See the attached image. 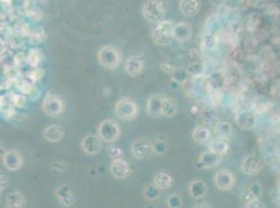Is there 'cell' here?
<instances>
[{
	"mask_svg": "<svg viewBox=\"0 0 280 208\" xmlns=\"http://www.w3.org/2000/svg\"><path fill=\"white\" fill-rule=\"evenodd\" d=\"M175 25L173 20H162L151 29V39L157 45L164 46L175 39Z\"/></svg>",
	"mask_w": 280,
	"mask_h": 208,
	"instance_id": "obj_1",
	"label": "cell"
},
{
	"mask_svg": "<svg viewBox=\"0 0 280 208\" xmlns=\"http://www.w3.org/2000/svg\"><path fill=\"white\" fill-rule=\"evenodd\" d=\"M98 59L100 64L106 69L115 70L120 67L122 61L121 52L114 46L101 47L98 53Z\"/></svg>",
	"mask_w": 280,
	"mask_h": 208,
	"instance_id": "obj_2",
	"label": "cell"
},
{
	"mask_svg": "<svg viewBox=\"0 0 280 208\" xmlns=\"http://www.w3.org/2000/svg\"><path fill=\"white\" fill-rule=\"evenodd\" d=\"M142 17L150 23L156 24L164 20L165 6L161 0H147L141 7Z\"/></svg>",
	"mask_w": 280,
	"mask_h": 208,
	"instance_id": "obj_3",
	"label": "cell"
},
{
	"mask_svg": "<svg viewBox=\"0 0 280 208\" xmlns=\"http://www.w3.org/2000/svg\"><path fill=\"white\" fill-rule=\"evenodd\" d=\"M183 86L185 87L186 95L193 99H201L211 91L208 79L205 76L190 77L187 83Z\"/></svg>",
	"mask_w": 280,
	"mask_h": 208,
	"instance_id": "obj_4",
	"label": "cell"
},
{
	"mask_svg": "<svg viewBox=\"0 0 280 208\" xmlns=\"http://www.w3.org/2000/svg\"><path fill=\"white\" fill-rule=\"evenodd\" d=\"M115 113L120 120L131 121L135 119L139 113L138 104L132 98L123 97L116 102Z\"/></svg>",
	"mask_w": 280,
	"mask_h": 208,
	"instance_id": "obj_5",
	"label": "cell"
},
{
	"mask_svg": "<svg viewBox=\"0 0 280 208\" xmlns=\"http://www.w3.org/2000/svg\"><path fill=\"white\" fill-rule=\"evenodd\" d=\"M98 136L104 142L112 144L120 138L121 128L115 121L107 119V120L100 123L98 127Z\"/></svg>",
	"mask_w": 280,
	"mask_h": 208,
	"instance_id": "obj_6",
	"label": "cell"
},
{
	"mask_svg": "<svg viewBox=\"0 0 280 208\" xmlns=\"http://www.w3.org/2000/svg\"><path fill=\"white\" fill-rule=\"evenodd\" d=\"M42 109L44 114L51 118H57L64 113L65 102L56 95L47 93L42 103Z\"/></svg>",
	"mask_w": 280,
	"mask_h": 208,
	"instance_id": "obj_7",
	"label": "cell"
},
{
	"mask_svg": "<svg viewBox=\"0 0 280 208\" xmlns=\"http://www.w3.org/2000/svg\"><path fill=\"white\" fill-rule=\"evenodd\" d=\"M131 152L137 159L149 158L153 154H155L154 143L145 138H139L132 143Z\"/></svg>",
	"mask_w": 280,
	"mask_h": 208,
	"instance_id": "obj_8",
	"label": "cell"
},
{
	"mask_svg": "<svg viewBox=\"0 0 280 208\" xmlns=\"http://www.w3.org/2000/svg\"><path fill=\"white\" fill-rule=\"evenodd\" d=\"M110 172H111V174L116 179L123 180L131 176L132 167L130 163L122 157L117 158L112 160L111 166H110Z\"/></svg>",
	"mask_w": 280,
	"mask_h": 208,
	"instance_id": "obj_9",
	"label": "cell"
},
{
	"mask_svg": "<svg viewBox=\"0 0 280 208\" xmlns=\"http://www.w3.org/2000/svg\"><path fill=\"white\" fill-rule=\"evenodd\" d=\"M2 162L5 169L12 171V172H16V171H19L22 167H23L24 158L19 151L9 150L3 154Z\"/></svg>",
	"mask_w": 280,
	"mask_h": 208,
	"instance_id": "obj_10",
	"label": "cell"
},
{
	"mask_svg": "<svg viewBox=\"0 0 280 208\" xmlns=\"http://www.w3.org/2000/svg\"><path fill=\"white\" fill-rule=\"evenodd\" d=\"M145 69V61L141 55H132L124 63V71L131 77L139 76Z\"/></svg>",
	"mask_w": 280,
	"mask_h": 208,
	"instance_id": "obj_11",
	"label": "cell"
},
{
	"mask_svg": "<svg viewBox=\"0 0 280 208\" xmlns=\"http://www.w3.org/2000/svg\"><path fill=\"white\" fill-rule=\"evenodd\" d=\"M165 96L161 94H153L146 101V113L151 118H159L162 116V106H163Z\"/></svg>",
	"mask_w": 280,
	"mask_h": 208,
	"instance_id": "obj_12",
	"label": "cell"
},
{
	"mask_svg": "<svg viewBox=\"0 0 280 208\" xmlns=\"http://www.w3.org/2000/svg\"><path fill=\"white\" fill-rule=\"evenodd\" d=\"M83 151L88 155H97L101 150V139L95 135L86 136L80 142Z\"/></svg>",
	"mask_w": 280,
	"mask_h": 208,
	"instance_id": "obj_13",
	"label": "cell"
},
{
	"mask_svg": "<svg viewBox=\"0 0 280 208\" xmlns=\"http://www.w3.org/2000/svg\"><path fill=\"white\" fill-rule=\"evenodd\" d=\"M220 161H222V155L211 150H207L200 155L197 166L200 169H212L219 166Z\"/></svg>",
	"mask_w": 280,
	"mask_h": 208,
	"instance_id": "obj_14",
	"label": "cell"
},
{
	"mask_svg": "<svg viewBox=\"0 0 280 208\" xmlns=\"http://www.w3.org/2000/svg\"><path fill=\"white\" fill-rule=\"evenodd\" d=\"M215 183L220 191H230L234 185V176L228 170H220L215 176Z\"/></svg>",
	"mask_w": 280,
	"mask_h": 208,
	"instance_id": "obj_15",
	"label": "cell"
},
{
	"mask_svg": "<svg viewBox=\"0 0 280 208\" xmlns=\"http://www.w3.org/2000/svg\"><path fill=\"white\" fill-rule=\"evenodd\" d=\"M55 194L59 200V202H60L63 206L70 207L76 203V197L73 195L70 187L67 184L59 185L55 191Z\"/></svg>",
	"mask_w": 280,
	"mask_h": 208,
	"instance_id": "obj_16",
	"label": "cell"
},
{
	"mask_svg": "<svg viewBox=\"0 0 280 208\" xmlns=\"http://www.w3.org/2000/svg\"><path fill=\"white\" fill-rule=\"evenodd\" d=\"M261 167V160L256 155H248L241 162V171L247 175L259 174Z\"/></svg>",
	"mask_w": 280,
	"mask_h": 208,
	"instance_id": "obj_17",
	"label": "cell"
},
{
	"mask_svg": "<svg viewBox=\"0 0 280 208\" xmlns=\"http://www.w3.org/2000/svg\"><path fill=\"white\" fill-rule=\"evenodd\" d=\"M193 27L187 22H179L175 25V39L180 43H186L193 38Z\"/></svg>",
	"mask_w": 280,
	"mask_h": 208,
	"instance_id": "obj_18",
	"label": "cell"
},
{
	"mask_svg": "<svg viewBox=\"0 0 280 208\" xmlns=\"http://www.w3.org/2000/svg\"><path fill=\"white\" fill-rule=\"evenodd\" d=\"M201 0H180V12L186 17H195L201 11Z\"/></svg>",
	"mask_w": 280,
	"mask_h": 208,
	"instance_id": "obj_19",
	"label": "cell"
},
{
	"mask_svg": "<svg viewBox=\"0 0 280 208\" xmlns=\"http://www.w3.org/2000/svg\"><path fill=\"white\" fill-rule=\"evenodd\" d=\"M239 127L244 130H250L255 127L256 117L251 111H240L235 117Z\"/></svg>",
	"mask_w": 280,
	"mask_h": 208,
	"instance_id": "obj_20",
	"label": "cell"
},
{
	"mask_svg": "<svg viewBox=\"0 0 280 208\" xmlns=\"http://www.w3.org/2000/svg\"><path fill=\"white\" fill-rule=\"evenodd\" d=\"M65 136V130L60 125H49L43 131V137L49 143H58L63 139Z\"/></svg>",
	"mask_w": 280,
	"mask_h": 208,
	"instance_id": "obj_21",
	"label": "cell"
},
{
	"mask_svg": "<svg viewBox=\"0 0 280 208\" xmlns=\"http://www.w3.org/2000/svg\"><path fill=\"white\" fill-rule=\"evenodd\" d=\"M153 183L156 184L161 191L167 190L171 188L174 183V176L171 172H168V171L162 170L154 176Z\"/></svg>",
	"mask_w": 280,
	"mask_h": 208,
	"instance_id": "obj_22",
	"label": "cell"
},
{
	"mask_svg": "<svg viewBox=\"0 0 280 208\" xmlns=\"http://www.w3.org/2000/svg\"><path fill=\"white\" fill-rule=\"evenodd\" d=\"M188 191H189V195L191 196V198L196 199V200H200V199L204 198L206 196V194H207L208 188L204 181H202L200 179H195L189 183Z\"/></svg>",
	"mask_w": 280,
	"mask_h": 208,
	"instance_id": "obj_23",
	"label": "cell"
},
{
	"mask_svg": "<svg viewBox=\"0 0 280 208\" xmlns=\"http://www.w3.org/2000/svg\"><path fill=\"white\" fill-rule=\"evenodd\" d=\"M219 36L216 33L205 32L201 38V47L206 51H215L219 47Z\"/></svg>",
	"mask_w": 280,
	"mask_h": 208,
	"instance_id": "obj_24",
	"label": "cell"
},
{
	"mask_svg": "<svg viewBox=\"0 0 280 208\" xmlns=\"http://www.w3.org/2000/svg\"><path fill=\"white\" fill-rule=\"evenodd\" d=\"M211 91H220L226 85V77L222 72L215 71L207 77Z\"/></svg>",
	"mask_w": 280,
	"mask_h": 208,
	"instance_id": "obj_25",
	"label": "cell"
},
{
	"mask_svg": "<svg viewBox=\"0 0 280 208\" xmlns=\"http://www.w3.org/2000/svg\"><path fill=\"white\" fill-rule=\"evenodd\" d=\"M193 139L198 145H204L210 139V131L204 125H199L193 131Z\"/></svg>",
	"mask_w": 280,
	"mask_h": 208,
	"instance_id": "obj_26",
	"label": "cell"
},
{
	"mask_svg": "<svg viewBox=\"0 0 280 208\" xmlns=\"http://www.w3.org/2000/svg\"><path fill=\"white\" fill-rule=\"evenodd\" d=\"M5 204L10 208H21L25 206V198L19 191L10 192L5 198Z\"/></svg>",
	"mask_w": 280,
	"mask_h": 208,
	"instance_id": "obj_27",
	"label": "cell"
},
{
	"mask_svg": "<svg viewBox=\"0 0 280 208\" xmlns=\"http://www.w3.org/2000/svg\"><path fill=\"white\" fill-rule=\"evenodd\" d=\"M209 150L223 156L229 150V145H228L226 139L218 137L211 139V142L209 143Z\"/></svg>",
	"mask_w": 280,
	"mask_h": 208,
	"instance_id": "obj_28",
	"label": "cell"
},
{
	"mask_svg": "<svg viewBox=\"0 0 280 208\" xmlns=\"http://www.w3.org/2000/svg\"><path fill=\"white\" fill-rule=\"evenodd\" d=\"M216 135L223 139H229L233 133V127L231 123L227 121H218L215 125Z\"/></svg>",
	"mask_w": 280,
	"mask_h": 208,
	"instance_id": "obj_29",
	"label": "cell"
},
{
	"mask_svg": "<svg viewBox=\"0 0 280 208\" xmlns=\"http://www.w3.org/2000/svg\"><path fill=\"white\" fill-rule=\"evenodd\" d=\"M46 33L43 28L38 27V28H33L29 31L27 35V41L29 44H33V45H38V44L42 43L46 40Z\"/></svg>",
	"mask_w": 280,
	"mask_h": 208,
	"instance_id": "obj_30",
	"label": "cell"
},
{
	"mask_svg": "<svg viewBox=\"0 0 280 208\" xmlns=\"http://www.w3.org/2000/svg\"><path fill=\"white\" fill-rule=\"evenodd\" d=\"M178 111V102L174 98H164L163 106H162V116L171 118L174 117Z\"/></svg>",
	"mask_w": 280,
	"mask_h": 208,
	"instance_id": "obj_31",
	"label": "cell"
},
{
	"mask_svg": "<svg viewBox=\"0 0 280 208\" xmlns=\"http://www.w3.org/2000/svg\"><path fill=\"white\" fill-rule=\"evenodd\" d=\"M34 86L35 84L33 81L29 80L26 76H19L16 80H15V87H16L17 90L26 96L32 91Z\"/></svg>",
	"mask_w": 280,
	"mask_h": 208,
	"instance_id": "obj_32",
	"label": "cell"
},
{
	"mask_svg": "<svg viewBox=\"0 0 280 208\" xmlns=\"http://www.w3.org/2000/svg\"><path fill=\"white\" fill-rule=\"evenodd\" d=\"M169 75H171L172 81H174V83L178 84V85H185L188 81V79L190 78L186 69L177 68V67L173 70V72L169 74Z\"/></svg>",
	"mask_w": 280,
	"mask_h": 208,
	"instance_id": "obj_33",
	"label": "cell"
},
{
	"mask_svg": "<svg viewBox=\"0 0 280 208\" xmlns=\"http://www.w3.org/2000/svg\"><path fill=\"white\" fill-rule=\"evenodd\" d=\"M160 191L161 190L157 187L155 183H150L145 185V188L143 189V197L145 200L150 202H154L156 201L157 199H159L160 197Z\"/></svg>",
	"mask_w": 280,
	"mask_h": 208,
	"instance_id": "obj_34",
	"label": "cell"
},
{
	"mask_svg": "<svg viewBox=\"0 0 280 208\" xmlns=\"http://www.w3.org/2000/svg\"><path fill=\"white\" fill-rule=\"evenodd\" d=\"M43 53L42 51L38 48H32L27 52V64L35 68V67H39V65L43 61Z\"/></svg>",
	"mask_w": 280,
	"mask_h": 208,
	"instance_id": "obj_35",
	"label": "cell"
},
{
	"mask_svg": "<svg viewBox=\"0 0 280 208\" xmlns=\"http://www.w3.org/2000/svg\"><path fill=\"white\" fill-rule=\"evenodd\" d=\"M190 77H200L204 76L205 74V65L204 63L198 61V62H191L186 68Z\"/></svg>",
	"mask_w": 280,
	"mask_h": 208,
	"instance_id": "obj_36",
	"label": "cell"
},
{
	"mask_svg": "<svg viewBox=\"0 0 280 208\" xmlns=\"http://www.w3.org/2000/svg\"><path fill=\"white\" fill-rule=\"evenodd\" d=\"M9 103L14 107H23L26 103V96L24 94H18V93H11L9 95Z\"/></svg>",
	"mask_w": 280,
	"mask_h": 208,
	"instance_id": "obj_37",
	"label": "cell"
},
{
	"mask_svg": "<svg viewBox=\"0 0 280 208\" xmlns=\"http://www.w3.org/2000/svg\"><path fill=\"white\" fill-rule=\"evenodd\" d=\"M217 111L211 107H206L201 111V120L204 124H212L213 122L217 121Z\"/></svg>",
	"mask_w": 280,
	"mask_h": 208,
	"instance_id": "obj_38",
	"label": "cell"
},
{
	"mask_svg": "<svg viewBox=\"0 0 280 208\" xmlns=\"http://www.w3.org/2000/svg\"><path fill=\"white\" fill-rule=\"evenodd\" d=\"M43 75H44V71L41 68H39V67H35V68H33L32 67V69L29 70L28 72H26V74H25V76L29 80L33 81L34 84L38 83V81L43 77Z\"/></svg>",
	"mask_w": 280,
	"mask_h": 208,
	"instance_id": "obj_39",
	"label": "cell"
},
{
	"mask_svg": "<svg viewBox=\"0 0 280 208\" xmlns=\"http://www.w3.org/2000/svg\"><path fill=\"white\" fill-rule=\"evenodd\" d=\"M107 154H108L109 157L113 160V159H117V158H121L122 155H123V151H122L121 148H120L119 146L111 145V146L108 147Z\"/></svg>",
	"mask_w": 280,
	"mask_h": 208,
	"instance_id": "obj_40",
	"label": "cell"
},
{
	"mask_svg": "<svg viewBox=\"0 0 280 208\" xmlns=\"http://www.w3.org/2000/svg\"><path fill=\"white\" fill-rule=\"evenodd\" d=\"M166 204L168 207H171V208H180L182 207V204H183L182 198L178 194H173L167 198Z\"/></svg>",
	"mask_w": 280,
	"mask_h": 208,
	"instance_id": "obj_41",
	"label": "cell"
},
{
	"mask_svg": "<svg viewBox=\"0 0 280 208\" xmlns=\"http://www.w3.org/2000/svg\"><path fill=\"white\" fill-rule=\"evenodd\" d=\"M25 16L31 20V21H34V22H39L43 19L44 17V15L42 13V11L39 9V7H36V9L32 10V11H28V12H25L24 13Z\"/></svg>",
	"mask_w": 280,
	"mask_h": 208,
	"instance_id": "obj_42",
	"label": "cell"
},
{
	"mask_svg": "<svg viewBox=\"0 0 280 208\" xmlns=\"http://www.w3.org/2000/svg\"><path fill=\"white\" fill-rule=\"evenodd\" d=\"M13 64L17 67V68H21L25 64H27V54L24 52H17L16 54L13 57Z\"/></svg>",
	"mask_w": 280,
	"mask_h": 208,
	"instance_id": "obj_43",
	"label": "cell"
},
{
	"mask_svg": "<svg viewBox=\"0 0 280 208\" xmlns=\"http://www.w3.org/2000/svg\"><path fill=\"white\" fill-rule=\"evenodd\" d=\"M167 150V146L164 140H156L154 142V152L155 154H164Z\"/></svg>",
	"mask_w": 280,
	"mask_h": 208,
	"instance_id": "obj_44",
	"label": "cell"
},
{
	"mask_svg": "<svg viewBox=\"0 0 280 208\" xmlns=\"http://www.w3.org/2000/svg\"><path fill=\"white\" fill-rule=\"evenodd\" d=\"M187 56L190 59V62H198L201 58V52L197 48H190L187 51Z\"/></svg>",
	"mask_w": 280,
	"mask_h": 208,
	"instance_id": "obj_45",
	"label": "cell"
},
{
	"mask_svg": "<svg viewBox=\"0 0 280 208\" xmlns=\"http://www.w3.org/2000/svg\"><path fill=\"white\" fill-rule=\"evenodd\" d=\"M1 114L3 119L5 120H12V119L16 115V111L14 109V106H7V107H3L1 108Z\"/></svg>",
	"mask_w": 280,
	"mask_h": 208,
	"instance_id": "obj_46",
	"label": "cell"
},
{
	"mask_svg": "<svg viewBox=\"0 0 280 208\" xmlns=\"http://www.w3.org/2000/svg\"><path fill=\"white\" fill-rule=\"evenodd\" d=\"M22 6H23L24 13L38 7L37 6V0H22Z\"/></svg>",
	"mask_w": 280,
	"mask_h": 208,
	"instance_id": "obj_47",
	"label": "cell"
},
{
	"mask_svg": "<svg viewBox=\"0 0 280 208\" xmlns=\"http://www.w3.org/2000/svg\"><path fill=\"white\" fill-rule=\"evenodd\" d=\"M53 170H55L56 172H64V171L67 169V165H66L65 161H55L53 163Z\"/></svg>",
	"mask_w": 280,
	"mask_h": 208,
	"instance_id": "obj_48",
	"label": "cell"
},
{
	"mask_svg": "<svg viewBox=\"0 0 280 208\" xmlns=\"http://www.w3.org/2000/svg\"><path fill=\"white\" fill-rule=\"evenodd\" d=\"M9 184H10V180H9V178H7V176L4 174L0 175V191H3L4 190H6L7 187H9Z\"/></svg>",
	"mask_w": 280,
	"mask_h": 208,
	"instance_id": "obj_49",
	"label": "cell"
},
{
	"mask_svg": "<svg viewBox=\"0 0 280 208\" xmlns=\"http://www.w3.org/2000/svg\"><path fill=\"white\" fill-rule=\"evenodd\" d=\"M27 96L31 100H37V99H39V97L41 96V91L36 86H34V87L32 88V91L29 92V94Z\"/></svg>",
	"mask_w": 280,
	"mask_h": 208,
	"instance_id": "obj_50",
	"label": "cell"
},
{
	"mask_svg": "<svg viewBox=\"0 0 280 208\" xmlns=\"http://www.w3.org/2000/svg\"><path fill=\"white\" fill-rule=\"evenodd\" d=\"M160 68L163 70L165 73H168V74H171L172 72H173V70L176 68L175 66H173V65H169L168 63H162L161 65H160Z\"/></svg>",
	"mask_w": 280,
	"mask_h": 208,
	"instance_id": "obj_51",
	"label": "cell"
},
{
	"mask_svg": "<svg viewBox=\"0 0 280 208\" xmlns=\"http://www.w3.org/2000/svg\"><path fill=\"white\" fill-rule=\"evenodd\" d=\"M246 206H247V207H260V208L264 207V205L262 204V202H260V200L257 199V198H255V199L251 200V201H250V202H248Z\"/></svg>",
	"mask_w": 280,
	"mask_h": 208,
	"instance_id": "obj_52",
	"label": "cell"
},
{
	"mask_svg": "<svg viewBox=\"0 0 280 208\" xmlns=\"http://www.w3.org/2000/svg\"><path fill=\"white\" fill-rule=\"evenodd\" d=\"M251 191L253 192V194L256 196V197H260V195L261 194V188H260V184H253L252 185V188H251Z\"/></svg>",
	"mask_w": 280,
	"mask_h": 208,
	"instance_id": "obj_53",
	"label": "cell"
},
{
	"mask_svg": "<svg viewBox=\"0 0 280 208\" xmlns=\"http://www.w3.org/2000/svg\"><path fill=\"white\" fill-rule=\"evenodd\" d=\"M12 2V0H1V5L3 7L5 6H10V3Z\"/></svg>",
	"mask_w": 280,
	"mask_h": 208,
	"instance_id": "obj_54",
	"label": "cell"
},
{
	"mask_svg": "<svg viewBox=\"0 0 280 208\" xmlns=\"http://www.w3.org/2000/svg\"><path fill=\"white\" fill-rule=\"evenodd\" d=\"M39 2H41V3H43V4H45V3H48L50 0H38Z\"/></svg>",
	"mask_w": 280,
	"mask_h": 208,
	"instance_id": "obj_55",
	"label": "cell"
}]
</instances>
